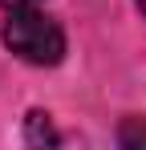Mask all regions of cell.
<instances>
[{
  "label": "cell",
  "mask_w": 146,
  "mask_h": 150,
  "mask_svg": "<svg viewBox=\"0 0 146 150\" xmlns=\"http://www.w3.org/2000/svg\"><path fill=\"white\" fill-rule=\"evenodd\" d=\"M4 45L28 65H57L65 57V33L37 8H12L4 25Z\"/></svg>",
  "instance_id": "6da1fadb"
},
{
  "label": "cell",
  "mask_w": 146,
  "mask_h": 150,
  "mask_svg": "<svg viewBox=\"0 0 146 150\" xmlns=\"http://www.w3.org/2000/svg\"><path fill=\"white\" fill-rule=\"evenodd\" d=\"M28 142H57V134L49 126V114H28Z\"/></svg>",
  "instance_id": "7a4b0ae2"
},
{
  "label": "cell",
  "mask_w": 146,
  "mask_h": 150,
  "mask_svg": "<svg viewBox=\"0 0 146 150\" xmlns=\"http://www.w3.org/2000/svg\"><path fill=\"white\" fill-rule=\"evenodd\" d=\"M33 4H41V0H0V8H8V12L12 8H33Z\"/></svg>",
  "instance_id": "3957f363"
},
{
  "label": "cell",
  "mask_w": 146,
  "mask_h": 150,
  "mask_svg": "<svg viewBox=\"0 0 146 150\" xmlns=\"http://www.w3.org/2000/svg\"><path fill=\"white\" fill-rule=\"evenodd\" d=\"M138 8H142V12H146V0H138Z\"/></svg>",
  "instance_id": "277c9868"
}]
</instances>
